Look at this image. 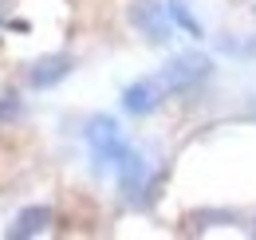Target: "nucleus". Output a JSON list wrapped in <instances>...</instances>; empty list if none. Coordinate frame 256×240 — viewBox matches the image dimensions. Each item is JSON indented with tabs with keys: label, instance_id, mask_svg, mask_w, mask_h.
<instances>
[{
	"label": "nucleus",
	"instance_id": "f257e3e1",
	"mask_svg": "<svg viewBox=\"0 0 256 240\" xmlns=\"http://www.w3.org/2000/svg\"><path fill=\"white\" fill-rule=\"evenodd\" d=\"M209 75H213V63L205 60V56H197V52H182V56H174V60L166 63L162 83H166L170 94H190V90H197Z\"/></svg>",
	"mask_w": 256,
	"mask_h": 240
},
{
	"label": "nucleus",
	"instance_id": "f03ea898",
	"mask_svg": "<svg viewBox=\"0 0 256 240\" xmlns=\"http://www.w3.org/2000/svg\"><path fill=\"white\" fill-rule=\"evenodd\" d=\"M87 142H91V150H95V162H122L126 158V142H122V130H118V122L110 118V114H95V118L87 122Z\"/></svg>",
	"mask_w": 256,
	"mask_h": 240
},
{
	"label": "nucleus",
	"instance_id": "7ed1b4c3",
	"mask_svg": "<svg viewBox=\"0 0 256 240\" xmlns=\"http://www.w3.org/2000/svg\"><path fill=\"white\" fill-rule=\"evenodd\" d=\"M130 24L142 32L150 44H170V16H166V8H162L158 0H134L130 4Z\"/></svg>",
	"mask_w": 256,
	"mask_h": 240
},
{
	"label": "nucleus",
	"instance_id": "20e7f679",
	"mask_svg": "<svg viewBox=\"0 0 256 240\" xmlns=\"http://www.w3.org/2000/svg\"><path fill=\"white\" fill-rule=\"evenodd\" d=\"M146 178H150V170H146V162L138 158L134 150H126V158L118 162V185H122V193H126V201L134 205H142V193H146Z\"/></svg>",
	"mask_w": 256,
	"mask_h": 240
},
{
	"label": "nucleus",
	"instance_id": "39448f33",
	"mask_svg": "<svg viewBox=\"0 0 256 240\" xmlns=\"http://www.w3.org/2000/svg\"><path fill=\"white\" fill-rule=\"evenodd\" d=\"M158 102H162V94H158V83H150V79H142V83H130L126 90H122V106H126L130 114H154L158 110Z\"/></svg>",
	"mask_w": 256,
	"mask_h": 240
},
{
	"label": "nucleus",
	"instance_id": "423d86ee",
	"mask_svg": "<svg viewBox=\"0 0 256 240\" xmlns=\"http://www.w3.org/2000/svg\"><path fill=\"white\" fill-rule=\"evenodd\" d=\"M48 224H52V209H48V205H32V209H24L16 216V224L8 228V236L12 240H28V236H40Z\"/></svg>",
	"mask_w": 256,
	"mask_h": 240
},
{
	"label": "nucleus",
	"instance_id": "0eeeda50",
	"mask_svg": "<svg viewBox=\"0 0 256 240\" xmlns=\"http://www.w3.org/2000/svg\"><path fill=\"white\" fill-rule=\"evenodd\" d=\"M67 71H71V60L67 56H48V60H40L32 67V75H28V83H32L36 90H44V87H56L60 79H64Z\"/></svg>",
	"mask_w": 256,
	"mask_h": 240
},
{
	"label": "nucleus",
	"instance_id": "6e6552de",
	"mask_svg": "<svg viewBox=\"0 0 256 240\" xmlns=\"http://www.w3.org/2000/svg\"><path fill=\"white\" fill-rule=\"evenodd\" d=\"M170 16H174V24H178V28H186V32H190L193 40L201 36V24H197V20L190 16V8H186L182 0H170Z\"/></svg>",
	"mask_w": 256,
	"mask_h": 240
},
{
	"label": "nucleus",
	"instance_id": "1a4fd4ad",
	"mask_svg": "<svg viewBox=\"0 0 256 240\" xmlns=\"http://www.w3.org/2000/svg\"><path fill=\"white\" fill-rule=\"evenodd\" d=\"M217 220L232 224V220H236V212H228V209H224V212H213V209H209V212H197V216H193V224H197V228H209V224H217Z\"/></svg>",
	"mask_w": 256,
	"mask_h": 240
},
{
	"label": "nucleus",
	"instance_id": "9d476101",
	"mask_svg": "<svg viewBox=\"0 0 256 240\" xmlns=\"http://www.w3.org/2000/svg\"><path fill=\"white\" fill-rule=\"evenodd\" d=\"M16 110H20L16 94H4V98H0V118H8V114H16Z\"/></svg>",
	"mask_w": 256,
	"mask_h": 240
},
{
	"label": "nucleus",
	"instance_id": "9b49d317",
	"mask_svg": "<svg viewBox=\"0 0 256 240\" xmlns=\"http://www.w3.org/2000/svg\"><path fill=\"white\" fill-rule=\"evenodd\" d=\"M252 232H256V228H252Z\"/></svg>",
	"mask_w": 256,
	"mask_h": 240
}]
</instances>
